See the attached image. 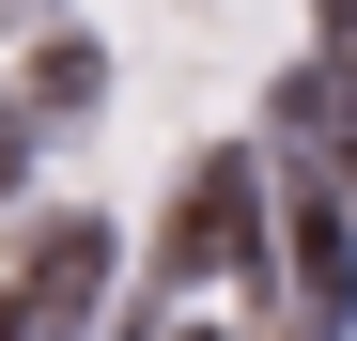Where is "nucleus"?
Here are the masks:
<instances>
[{
	"label": "nucleus",
	"mask_w": 357,
	"mask_h": 341,
	"mask_svg": "<svg viewBox=\"0 0 357 341\" xmlns=\"http://www.w3.org/2000/svg\"><path fill=\"white\" fill-rule=\"evenodd\" d=\"M171 341H218V326H171Z\"/></svg>",
	"instance_id": "5"
},
{
	"label": "nucleus",
	"mask_w": 357,
	"mask_h": 341,
	"mask_svg": "<svg viewBox=\"0 0 357 341\" xmlns=\"http://www.w3.org/2000/svg\"><path fill=\"white\" fill-rule=\"evenodd\" d=\"M233 264H264V170L218 140L187 170V202H171V233H155V279H233Z\"/></svg>",
	"instance_id": "1"
},
{
	"label": "nucleus",
	"mask_w": 357,
	"mask_h": 341,
	"mask_svg": "<svg viewBox=\"0 0 357 341\" xmlns=\"http://www.w3.org/2000/svg\"><path fill=\"white\" fill-rule=\"evenodd\" d=\"M295 310H311V326L357 310V233H342V202H326V187H295Z\"/></svg>",
	"instance_id": "2"
},
{
	"label": "nucleus",
	"mask_w": 357,
	"mask_h": 341,
	"mask_svg": "<svg viewBox=\"0 0 357 341\" xmlns=\"http://www.w3.org/2000/svg\"><path fill=\"white\" fill-rule=\"evenodd\" d=\"M93 93H109V63H93V47L63 31V47H47V63H31V109H93Z\"/></svg>",
	"instance_id": "3"
},
{
	"label": "nucleus",
	"mask_w": 357,
	"mask_h": 341,
	"mask_svg": "<svg viewBox=\"0 0 357 341\" xmlns=\"http://www.w3.org/2000/svg\"><path fill=\"white\" fill-rule=\"evenodd\" d=\"M16 155H31V125H16V93H0V187H16Z\"/></svg>",
	"instance_id": "4"
}]
</instances>
